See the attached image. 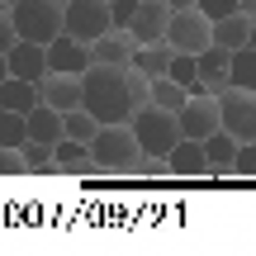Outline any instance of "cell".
I'll use <instances>...</instances> for the list:
<instances>
[{"label": "cell", "mask_w": 256, "mask_h": 256, "mask_svg": "<svg viewBox=\"0 0 256 256\" xmlns=\"http://www.w3.org/2000/svg\"><path fill=\"white\" fill-rule=\"evenodd\" d=\"M81 104L100 124H128L147 104V76L133 66L90 62V72L81 76Z\"/></svg>", "instance_id": "cell-1"}, {"label": "cell", "mask_w": 256, "mask_h": 256, "mask_svg": "<svg viewBox=\"0 0 256 256\" xmlns=\"http://www.w3.org/2000/svg\"><path fill=\"white\" fill-rule=\"evenodd\" d=\"M90 156L100 166V176H138L142 147H138V133L128 124H100L90 138Z\"/></svg>", "instance_id": "cell-2"}, {"label": "cell", "mask_w": 256, "mask_h": 256, "mask_svg": "<svg viewBox=\"0 0 256 256\" xmlns=\"http://www.w3.org/2000/svg\"><path fill=\"white\" fill-rule=\"evenodd\" d=\"M10 19L24 43H52L62 34V0H14Z\"/></svg>", "instance_id": "cell-3"}, {"label": "cell", "mask_w": 256, "mask_h": 256, "mask_svg": "<svg viewBox=\"0 0 256 256\" xmlns=\"http://www.w3.org/2000/svg\"><path fill=\"white\" fill-rule=\"evenodd\" d=\"M128 128L138 133V147L152 156H166L176 142H180V124H176V114L156 110V104H142V110L128 119Z\"/></svg>", "instance_id": "cell-4"}, {"label": "cell", "mask_w": 256, "mask_h": 256, "mask_svg": "<svg viewBox=\"0 0 256 256\" xmlns=\"http://www.w3.org/2000/svg\"><path fill=\"white\" fill-rule=\"evenodd\" d=\"M110 0H66L62 5V34L81 38V43H95L100 34H110Z\"/></svg>", "instance_id": "cell-5"}, {"label": "cell", "mask_w": 256, "mask_h": 256, "mask_svg": "<svg viewBox=\"0 0 256 256\" xmlns=\"http://www.w3.org/2000/svg\"><path fill=\"white\" fill-rule=\"evenodd\" d=\"M218 124L228 128L238 142H256V90L228 86L218 95Z\"/></svg>", "instance_id": "cell-6"}, {"label": "cell", "mask_w": 256, "mask_h": 256, "mask_svg": "<svg viewBox=\"0 0 256 256\" xmlns=\"http://www.w3.org/2000/svg\"><path fill=\"white\" fill-rule=\"evenodd\" d=\"M166 43L176 52H204L214 43V19H204L200 10H171L166 19Z\"/></svg>", "instance_id": "cell-7"}, {"label": "cell", "mask_w": 256, "mask_h": 256, "mask_svg": "<svg viewBox=\"0 0 256 256\" xmlns=\"http://www.w3.org/2000/svg\"><path fill=\"white\" fill-rule=\"evenodd\" d=\"M176 124H180V138H209L214 128H223L218 124V95H209V90H194L190 100L180 104V114H176Z\"/></svg>", "instance_id": "cell-8"}, {"label": "cell", "mask_w": 256, "mask_h": 256, "mask_svg": "<svg viewBox=\"0 0 256 256\" xmlns=\"http://www.w3.org/2000/svg\"><path fill=\"white\" fill-rule=\"evenodd\" d=\"M48 72H62V76H86L90 72V43L72 34H57L48 43Z\"/></svg>", "instance_id": "cell-9"}, {"label": "cell", "mask_w": 256, "mask_h": 256, "mask_svg": "<svg viewBox=\"0 0 256 256\" xmlns=\"http://www.w3.org/2000/svg\"><path fill=\"white\" fill-rule=\"evenodd\" d=\"M166 19H171V5H166V0H138L133 19H128L133 43H162L166 38Z\"/></svg>", "instance_id": "cell-10"}, {"label": "cell", "mask_w": 256, "mask_h": 256, "mask_svg": "<svg viewBox=\"0 0 256 256\" xmlns=\"http://www.w3.org/2000/svg\"><path fill=\"white\" fill-rule=\"evenodd\" d=\"M194 62H200V90H209V95H223L228 90V72H232V52L228 48H218V43H209L204 52H194Z\"/></svg>", "instance_id": "cell-11"}, {"label": "cell", "mask_w": 256, "mask_h": 256, "mask_svg": "<svg viewBox=\"0 0 256 256\" xmlns=\"http://www.w3.org/2000/svg\"><path fill=\"white\" fill-rule=\"evenodd\" d=\"M52 171L57 176H100L90 156V142H76V138H57L52 142Z\"/></svg>", "instance_id": "cell-12"}, {"label": "cell", "mask_w": 256, "mask_h": 256, "mask_svg": "<svg viewBox=\"0 0 256 256\" xmlns=\"http://www.w3.org/2000/svg\"><path fill=\"white\" fill-rule=\"evenodd\" d=\"M38 95H43V104H52V110H81V76H62V72H48L43 81H38Z\"/></svg>", "instance_id": "cell-13"}, {"label": "cell", "mask_w": 256, "mask_h": 256, "mask_svg": "<svg viewBox=\"0 0 256 256\" xmlns=\"http://www.w3.org/2000/svg\"><path fill=\"white\" fill-rule=\"evenodd\" d=\"M5 57H10V76H24V81H43L48 76V43H24L19 38Z\"/></svg>", "instance_id": "cell-14"}, {"label": "cell", "mask_w": 256, "mask_h": 256, "mask_svg": "<svg viewBox=\"0 0 256 256\" xmlns=\"http://www.w3.org/2000/svg\"><path fill=\"white\" fill-rule=\"evenodd\" d=\"M166 171H171V176H209L204 142H200V138H180V142L166 152Z\"/></svg>", "instance_id": "cell-15"}, {"label": "cell", "mask_w": 256, "mask_h": 256, "mask_svg": "<svg viewBox=\"0 0 256 256\" xmlns=\"http://www.w3.org/2000/svg\"><path fill=\"white\" fill-rule=\"evenodd\" d=\"M133 34L128 28H110V34H100L90 43V62H110V66H128V57H133Z\"/></svg>", "instance_id": "cell-16"}, {"label": "cell", "mask_w": 256, "mask_h": 256, "mask_svg": "<svg viewBox=\"0 0 256 256\" xmlns=\"http://www.w3.org/2000/svg\"><path fill=\"white\" fill-rule=\"evenodd\" d=\"M204 156H209V176H232V162H238V138L228 128H214L204 138Z\"/></svg>", "instance_id": "cell-17"}, {"label": "cell", "mask_w": 256, "mask_h": 256, "mask_svg": "<svg viewBox=\"0 0 256 256\" xmlns=\"http://www.w3.org/2000/svg\"><path fill=\"white\" fill-rule=\"evenodd\" d=\"M171 57H176V48L166 43V38H162V43H138L133 57H128V66H133V72H142L147 81H152V76H166Z\"/></svg>", "instance_id": "cell-18"}, {"label": "cell", "mask_w": 256, "mask_h": 256, "mask_svg": "<svg viewBox=\"0 0 256 256\" xmlns=\"http://www.w3.org/2000/svg\"><path fill=\"white\" fill-rule=\"evenodd\" d=\"M185 100H190V90H185L180 81H171V76H152V81H147V104H156V110L180 114Z\"/></svg>", "instance_id": "cell-19"}, {"label": "cell", "mask_w": 256, "mask_h": 256, "mask_svg": "<svg viewBox=\"0 0 256 256\" xmlns=\"http://www.w3.org/2000/svg\"><path fill=\"white\" fill-rule=\"evenodd\" d=\"M24 119H28V138H34V142H57V138H62V110H52V104L38 100Z\"/></svg>", "instance_id": "cell-20"}, {"label": "cell", "mask_w": 256, "mask_h": 256, "mask_svg": "<svg viewBox=\"0 0 256 256\" xmlns=\"http://www.w3.org/2000/svg\"><path fill=\"white\" fill-rule=\"evenodd\" d=\"M247 38H252V14H228V19H214V43L218 48H228V52H238V48H247Z\"/></svg>", "instance_id": "cell-21"}, {"label": "cell", "mask_w": 256, "mask_h": 256, "mask_svg": "<svg viewBox=\"0 0 256 256\" xmlns=\"http://www.w3.org/2000/svg\"><path fill=\"white\" fill-rule=\"evenodd\" d=\"M43 100L38 95V81H24V76H10L5 86H0V110H19V114H28L34 104Z\"/></svg>", "instance_id": "cell-22"}, {"label": "cell", "mask_w": 256, "mask_h": 256, "mask_svg": "<svg viewBox=\"0 0 256 256\" xmlns=\"http://www.w3.org/2000/svg\"><path fill=\"white\" fill-rule=\"evenodd\" d=\"M95 128H100V119H95V114L86 110V104H81V110H66V114H62V138L90 142V138H95Z\"/></svg>", "instance_id": "cell-23"}, {"label": "cell", "mask_w": 256, "mask_h": 256, "mask_svg": "<svg viewBox=\"0 0 256 256\" xmlns=\"http://www.w3.org/2000/svg\"><path fill=\"white\" fill-rule=\"evenodd\" d=\"M19 156H24V171H34V176H57V171H52V142H34V138H28V142L19 147Z\"/></svg>", "instance_id": "cell-24"}, {"label": "cell", "mask_w": 256, "mask_h": 256, "mask_svg": "<svg viewBox=\"0 0 256 256\" xmlns=\"http://www.w3.org/2000/svg\"><path fill=\"white\" fill-rule=\"evenodd\" d=\"M28 142V119L19 110H0V147H24Z\"/></svg>", "instance_id": "cell-25"}, {"label": "cell", "mask_w": 256, "mask_h": 256, "mask_svg": "<svg viewBox=\"0 0 256 256\" xmlns=\"http://www.w3.org/2000/svg\"><path fill=\"white\" fill-rule=\"evenodd\" d=\"M232 86H242V90H256V48H238L232 52V72H228Z\"/></svg>", "instance_id": "cell-26"}, {"label": "cell", "mask_w": 256, "mask_h": 256, "mask_svg": "<svg viewBox=\"0 0 256 256\" xmlns=\"http://www.w3.org/2000/svg\"><path fill=\"white\" fill-rule=\"evenodd\" d=\"M166 76H171V81H180L185 90H200V62H194V52H176L171 57V66H166Z\"/></svg>", "instance_id": "cell-27"}, {"label": "cell", "mask_w": 256, "mask_h": 256, "mask_svg": "<svg viewBox=\"0 0 256 256\" xmlns=\"http://www.w3.org/2000/svg\"><path fill=\"white\" fill-rule=\"evenodd\" d=\"M232 176H242V180H256V142H238V162H232Z\"/></svg>", "instance_id": "cell-28"}, {"label": "cell", "mask_w": 256, "mask_h": 256, "mask_svg": "<svg viewBox=\"0 0 256 256\" xmlns=\"http://www.w3.org/2000/svg\"><path fill=\"white\" fill-rule=\"evenodd\" d=\"M194 10H200L204 19H228V14H238V0H194Z\"/></svg>", "instance_id": "cell-29"}, {"label": "cell", "mask_w": 256, "mask_h": 256, "mask_svg": "<svg viewBox=\"0 0 256 256\" xmlns=\"http://www.w3.org/2000/svg\"><path fill=\"white\" fill-rule=\"evenodd\" d=\"M133 10H138V0H110V19H114V28H128Z\"/></svg>", "instance_id": "cell-30"}, {"label": "cell", "mask_w": 256, "mask_h": 256, "mask_svg": "<svg viewBox=\"0 0 256 256\" xmlns=\"http://www.w3.org/2000/svg\"><path fill=\"white\" fill-rule=\"evenodd\" d=\"M14 43H19V34H14V19H10V14H0V52H10Z\"/></svg>", "instance_id": "cell-31"}, {"label": "cell", "mask_w": 256, "mask_h": 256, "mask_svg": "<svg viewBox=\"0 0 256 256\" xmlns=\"http://www.w3.org/2000/svg\"><path fill=\"white\" fill-rule=\"evenodd\" d=\"M5 81H10V57L0 52V86H5Z\"/></svg>", "instance_id": "cell-32"}, {"label": "cell", "mask_w": 256, "mask_h": 256, "mask_svg": "<svg viewBox=\"0 0 256 256\" xmlns=\"http://www.w3.org/2000/svg\"><path fill=\"white\" fill-rule=\"evenodd\" d=\"M171 10H194V0H166Z\"/></svg>", "instance_id": "cell-33"}, {"label": "cell", "mask_w": 256, "mask_h": 256, "mask_svg": "<svg viewBox=\"0 0 256 256\" xmlns=\"http://www.w3.org/2000/svg\"><path fill=\"white\" fill-rule=\"evenodd\" d=\"M238 5H242V14H252V19H256V0H238Z\"/></svg>", "instance_id": "cell-34"}, {"label": "cell", "mask_w": 256, "mask_h": 256, "mask_svg": "<svg viewBox=\"0 0 256 256\" xmlns=\"http://www.w3.org/2000/svg\"><path fill=\"white\" fill-rule=\"evenodd\" d=\"M247 48H256V19H252V38H247Z\"/></svg>", "instance_id": "cell-35"}, {"label": "cell", "mask_w": 256, "mask_h": 256, "mask_svg": "<svg viewBox=\"0 0 256 256\" xmlns=\"http://www.w3.org/2000/svg\"><path fill=\"white\" fill-rule=\"evenodd\" d=\"M10 5H14V0H0V14H10Z\"/></svg>", "instance_id": "cell-36"}, {"label": "cell", "mask_w": 256, "mask_h": 256, "mask_svg": "<svg viewBox=\"0 0 256 256\" xmlns=\"http://www.w3.org/2000/svg\"><path fill=\"white\" fill-rule=\"evenodd\" d=\"M62 5H66V0H62Z\"/></svg>", "instance_id": "cell-37"}]
</instances>
